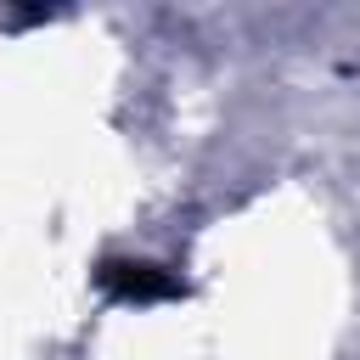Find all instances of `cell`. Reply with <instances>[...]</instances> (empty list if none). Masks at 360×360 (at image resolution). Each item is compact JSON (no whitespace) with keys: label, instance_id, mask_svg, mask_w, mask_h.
I'll return each mask as SVG.
<instances>
[{"label":"cell","instance_id":"6da1fadb","mask_svg":"<svg viewBox=\"0 0 360 360\" xmlns=\"http://www.w3.org/2000/svg\"><path fill=\"white\" fill-rule=\"evenodd\" d=\"M96 287L124 298V304H158V298H186V281L152 259H101L96 264Z\"/></svg>","mask_w":360,"mask_h":360}]
</instances>
